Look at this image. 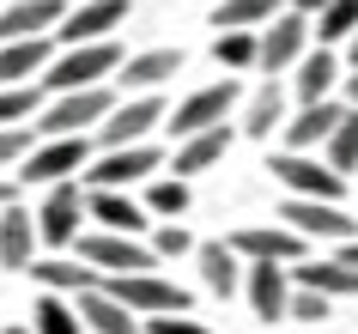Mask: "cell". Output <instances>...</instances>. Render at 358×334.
Listing matches in <instances>:
<instances>
[{"label": "cell", "mask_w": 358, "mask_h": 334, "mask_svg": "<svg viewBox=\"0 0 358 334\" xmlns=\"http://www.w3.org/2000/svg\"><path fill=\"white\" fill-rule=\"evenodd\" d=\"M115 67H122L115 37H103V43H67V49L37 74V85H43V92H85V85H103V74H115Z\"/></svg>", "instance_id": "6da1fadb"}, {"label": "cell", "mask_w": 358, "mask_h": 334, "mask_svg": "<svg viewBox=\"0 0 358 334\" xmlns=\"http://www.w3.org/2000/svg\"><path fill=\"white\" fill-rule=\"evenodd\" d=\"M110 85H85V92H55V104H43L37 122H31V134H43V140H55V134H85L97 128L103 116H110Z\"/></svg>", "instance_id": "7a4b0ae2"}, {"label": "cell", "mask_w": 358, "mask_h": 334, "mask_svg": "<svg viewBox=\"0 0 358 334\" xmlns=\"http://www.w3.org/2000/svg\"><path fill=\"white\" fill-rule=\"evenodd\" d=\"M103 292L122 298L134 316H189L194 310V298L182 292L176 279H164V274H110Z\"/></svg>", "instance_id": "3957f363"}, {"label": "cell", "mask_w": 358, "mask_h": 334, "mask_svg": "<svg viewBox=\"0 0 358 334\" xmlns=\"http://www.w3.org/2000/svg\"><path fill=\"white\" fill-rule=\"evenodd\" d=\"M85 165H92V140H85V134H55V140H43V146L24 152L19 183H24V188H49V183L79 176Z\"/></svg>", "instance_id": "277c9868"}, {"label": "cell", "mask_w": 358, "mask_h": 334, "mask_svg": "<svg viewBox=\"0 0 358 334\" xmlns=\"http://www.w3.org/2000/svg\"><path fill=\"white\" fill-rule=\"evenodd\" d=\"M79 243V261L85 267H97V274H158V256H152V243L140 237H122V231H85Z\"/></svg>", "instance_id": "5b68a950"}, {"label": "cell", "mask_w": 358, "mask_h": 334, "mask_svg": "<svg viewBox=\"0 0 358 334\" xmlns=\"http://www.w3.org/2000/svg\"><path fill=\"white\" fill-rule=\"evenodd\" d=\"M31 219H37V243L67 249V243L79 237V225H85V188H79V176L49 183V195H43V207L31 213Z\"/></svg>", "instance_id": "8992f818"}, {"label": "cell", "mask_w": 358, "mask_h": 334, "mask_svg": "<svg viewBox=\"0 0 358 334\" xmlns=\"http://www.w3.org/2000/svg\"><path fill=\"white\" fill-rule=\"evenodd\" d=\"M267 170H273L285 183V195H298V201H340V195H346V176L328 170V158H310V152H280Z\"/></svg>", "instance_id": "52a82bcc"}, {"label": "cell", "mask_w": 358, "mask_h": 334, "mask_svg": "<svg viewBox=\"0 0 358 334\" xmlns=\"http://www.w3.org/2000/svg\"><path fill=\"white\" fill-rule=\"evenodd\" d=\"M255 43H262V49H255V67H267V74H285V67H298V55L310 49V19L285 6V13H273V19L255 31Z\"/></svg>", "instance_id": "ba28073f"}, {"label": "cell", "mask_w": 358, "mask_h": 334, "mask_svg": "<svg viewBox=\"0 0 358 334\" xmlns=\"http://www.w3.org/2000/svg\"><path fill=\"white\" fill-rule=\"evenodd\" d=\"M158 165H164V158H158L146 140H140V146H103V158H92V165L79 170V183L85 188H128V183H146Z\"/></svg>", "instance_id": "9c48e42d"}, {"label": "cell", "mask_w": 358, "mask_h": 334, "mask_svg": "<svg viewBox=\"0 0 358 334\" xmlns=\"http://www.w3.org/2000/svg\"><path fill=\"white\" fill-rule=\"evenodd\" d=\"M231 110H237V79L225 74L219 85H201L194 97H182L176 116H164V128L176 134V140H189V134H201V128H219Z\"/></svg>", "instance_id": "30bf717a"}, {"label": "cell", "mask_w": 358, "mask_h": 334, "mask_svg": "<svg viewBox=\"0 0 358 334\" xmlns=\"http://www.w3.org/2000/svg\"><path fill=\"white\" fill-rule=\"evenodd\" d=\"M280 219L292 225L303 243H310V237H316V243H346V237H358V225L340 213V201H298V195H285Z\"/></svg>", "instance_id": "8fae6325"}, {"label": "cell", "mask_w": 358, "mask_h": 334, "mask_svg": "<svg viewBox=\"0 0 358 334\" xmlns=\"http://www.w3.org/2000/svg\"><path fill=\"white\" fill-rule=\"evenodd\" d=\"M158 122H164V104L152 92H140V97H128V104H110V116L97 122V140H103V146H140Z\"/></svg>", "instance_id": "7c38bea8"}, {"label": "cell", "mask_w": 358, "mask_h": 334, "mask_svg": "<svg viewBox=\"0 0 358 334\" xmlns=\"http://www.w3.org/2000/svg\"><path fill=\"white\" fill-rule=\"evenodd\" d=\"M243 292H249V310L262 316V322H285V304H292V267H285V261H249Z\"/></svg>", "instance_id": "4fadbf2b"}, {"label": "cell", "mask_w": 358, "mask_h": 334, "mask_svg": "<svg viewBox=\"0 0 358 334\" xmlns=\"http://www.w3.org/2000/svg\"><path fill=\"white\" fill-rule=\"evenodd\" d=\"M128 0H92V6H73V13H61V25H55V37H61V49L67 43H103L115 31V25H128Z\"/></svg>", "instance_id": "5bb4252c"}, {"label": "cell", "mask_w": 358, "mask_h": 334, "mask_svg": "<svg viewBox=\"0 0 358 334\" xmlns=\"http://www.w3.org/2000/svg\"><path fill=\"white\" fill-rule=\"evenodd\" d=\"M225 243H231L243 261H285V267L303 261V237L292 231V225H243V231L225 237Z\"/></svg>", "instance_id": "9a60e30c"}, {"label": "cell", "mask_w": 358, "mask_h": 334, "mask_svg": "<svg viewBox=\"0 0 358 334\" xmlns=\"http://www.w3.org/2000/svg\"><path fill=\"white\" fill-rule=\"evenodd\" d=\"M85 219H97V231L140 237V231L152 225V213L140 201H128V188H85Z\"/></svg>", "instance_id": "2e32d148"}, {"label": "cell", "mask_w": 358, "mask_h": 334, "mask_svg": "<svg viewBox=\"0 0 358 334\" xmlns=\"http://www.w3.org/2000/svg\"><path fill=\"white\" fill-rule=\"evenodd\" d=\"M340 116H346V104H334V97L303 104V110L285 122V152H316V146H328V134L340 128Z\"/></svg>", "instance_id": "e0dca14e"}, {"label": "cell", "mask_w": 358, "mask_h": 334, "mask_svg": "<svg viewBox=\"0 0 358 334\" xmlns=\"http://www.w3.org/2000/svg\"><path fill=\"white\" fill-rule=\"evenodd\" d=\"M31 261H37V219L13 201V207H0V267L24 274Z\"/></svg>", "instance_id": "ac0fdd59"}, {"label": "cell", "mask_w": 358, "mask_h": 334, "mask_svg": "<svg viewBox=\"0 0 358 334\" xmlns=\"http://www.w3.org/2000/svg\"><path fill=\"white\" fill-rule=\"evenodd\" d=\"M73 310H79V322H85L92 334H140V316H134L122 298H110L103 286L79 292V298H73Z\"/></svg>", "instance_id": "d6986e66"}, {"label": "cell", "mask_w": 358, "mask_h": 334, "mask_svg": "<svg viewBox=\"0 0 358 334\" xmlns=\"http://www.w3.org/2000/svg\"><path fill=\"white\" fill-rule=\"evenodd\" d=\"M170 74H182V49H146V55H128L122 67H115V79H122V92H158Z\"/></svg>", "instance_id": "ffe728a7"}, {"label": "cell", "mask_w": 358, "mask_h": 334, "mask_svg": "<svg viewBox=\"0 0 358 334\" xmlns=\"http://www.w3.org/2000/svg\"><path fill=\"white\" fill-rule=\"evenodd\" d=\"M55 61L49 37H19V43H0V85H37V74Z\"/></svg>", "instance_id": "44dd1931"}, {"label": "cell", "mask_w": 358, "mask_h": 334, "mask_svg": "<svg viewBox=\"0 0 358 334\" xmlns=\"http://www.w3.org/2000/svg\"><path fill=\"white\" fill-rule=\"evenodd\" d=\"M61 0H19V6H6L0 13V43H19V37H49L61 25Z\"/></svg>", "instance_id": "7402d4cb"}, {"label": "cell", "mask_w": 358, "mask_h": 334, "mask_svg": "<svg viewBox=\"0 0 358 334\" xmlns=\"http://www.w3.org/2000/svg\"><path fill=\"white\" fill-rule=\"evenodd\" d=\"M334 79H340V55L322 43V49H303V55H298L292 92H298V104H322V97L334 92Z\"/></svg>", "instance_id": "603a6c76"}, {"label": "cell", "mask_w": 358, "mask_h": 334, "mask_svg": "<svg viewBox=\"0 0 358 334\" xmlns=\"http://www.w3.org/2000/svg\"><path fill=\"white\" fill-rule=\"evenodd\" d=\"M24 274L37 279L43 292H61V298H79V292H92V286H103V274H97V267H79V261H67V256L31 261Z\"/></svg>", "instance_id": "cb8c5ba5"}, {"label": "cell", "mask_w": 358, "mask_h": 334, "mask_svg": "<svg viewBox=\"0 0 358 334\" xmlns=\"http://www.w3.org/2000/svg\"><path fill=\"white\" fill-rule=\"evenodd\" d=\"M194 261H201V286L219 298H231L243 286V256L231 249V243H194Z\"/></svg>", "instance_id": "d4e9b609"}, {"label": "cell", "mask_w": 358, "mask_h": 334, "mask_svg": "<svg viewBox=\"0 0 358 334\" xmlns=\"http://www.w3.org/2000/svg\"><path fill=\"white\" fill-rule=\"evenodd\" d=\"M292 286H310V292H328V298H358V267L346 261H292Z\"/></svg>", "instance_id": "484cf974"}, {"label": "cell", "mask_w": 358, "mask_h": 334, "mask_svg": "<svg viewBox=\"0 0 358 334\" xmlns=\"http://www.w3.org/2000/svg\"><path fill=\"white\" fill-rule=\"evenodd\" d=\"M231 152V122H219V128H201L189 134V140H176V176H194V170H213L219 158Z\"/></svg>", "instance_id": "4316f807"}, {"label": "cell", "mask_w": 358, "mask_h": 334, "mask_svg": "<svg viewBox=\"0 0 358 334\" xmlns=\"http://www.w3.org/2000/svg\"><path fill=\"white\" fill-rule=\"evenodd\" d=\"M273 128H285V92L280 85H262L243 104V134L249 140H273Z\"/></svg>", "instance_id": "83f0119b"}, {"label": "cell", "mask_w": 358, "mask_h": 334, "mask_svg": "<svg viewBox=\"0 0 358 334\" xmlns=\"http://www.w3.org/2000/svg\"><path fill=\"white\" fill-rule=\"evenodd\" d=\"M273 13H285V0H219L213 25L219 31H262Z\"/></svg>", "instance_id": "f1b7e54d"}, {"label": "cell", "mask_w": 358, "mask_h": 334, "mask_svg": "<svg viewBox=\"0 0 358 334\" xmlns=\"http://www.w3.org/2000/svg\"><path fill=\"white\" fill-rule=\"evenodd\" d=\"M31 328L37 334H85V322H79V310L61 292H43L37 304H31Z\"/></svg>", "instance_id": "f546056e"}, {"label": "cell", "mask_w": 358, "mask_h": 334, "mask_svg": "<svg viewBox=\"0 0 358 334\" xmlns=\"http://www.w3.org/2000/svg\"><path fill=\"white\" fill-rule=\"evenodd\" d=\"M255 31H219L213 37V61L225 67V74H255Z\"/></svg>", "instance_id": "4dcf8cb0"}, {"label": "cell", "mask_w": 358, "mask_h": 334, "mask_svg": "<svg viewBox=\"0 0 358 334\" xmlns=\"http://www.w3.org/2000/svg\"><path fill=\"white\" fill-rule=\"evenodd\" d=\"M43 110V85H0V128H31Z\"/></svg>", "instance_id": "1f68e13d"}, {"label": "cell", "mask_w": 358, "mask_h": 334, "mask_svg": "<svg viewBox=\"0 0 358 334\" xmlns=\"http://www.w3.org/2000/svg\"><path fill=\"white\" fill-rule=\"evenodd\" d=\"M310 31H316L328 49H334V43H346V37L358 31V0H328L316 19H310Z\"/></svg>", "instance_id": "d6a6232c"}, {"label": "cell", "mask_w": 358, "mask_h": 334, "mask_svg": "<svg viewBox=\"0 0 358 334\" xmlns=\"http://www.w3.org/2000/svg\"><path fill=\"white\" fill-rule=\"evenodd\" d=\"M146 213L152 219H182L189 213V176H158L146 188Z\"/></svg>", "instance_id": "836d02e7"}, {"label": "cell", "mask_w": 358, "mask_h": 334, "mask_svg": "<svg viewBox=\"0 0 358 334\" xmlns=\"http://www.w3.org/2000/svg\"><path fill=\"white\" fill-rule=\"evenodd\" d=\"M322 152H328V170H340V176H352V170H358V110L340 116V128L328 134V146H322Z\"/></svg>", "instance_id": "e575fe53"}, {"label": "cell", "mask_w": 358, "mask_h": 334, "mask_svg": "<svg viewBox=\"0 0 358 334\" xmlns=\"http://www.w3.org/2000/svg\"><path fill=\"white\" fill-rule=\"evenodd\" d=\"M285 316H298V322H322V316H334V298H328V292H310V286H292Z\"/></svg>", "instance_id": "d590c367"}, {"label": "cell", "mask_w": 358, "mask_h": 334, "mask_svg": "<svg viewBox=\"0 0 358 334\" xmlns=\"http://www.w3.org/2000/svg\"><path fill=\"white\" fill-rule=\"evenodd\" d=\"M189 249H194V237H189L176 219L158 225V237H152V256H158V261H176V256H189Z\"/></svg>", "instance_id": "8d00e7d4"}, {"label": "cell", "mask_w": 358, "mask_h": 334, "mask_svg": "<svg viewBox=\"0 0 358 334\" xmlns=\"http://www.w3.org/2000/svg\"><path fill=\"white\" fill-rule=\"evenodd\" d=\"M24 152H31V128H0V170L24 165Z\"/></svg>", "instance_id": "74e56055"}, {"label": "cell", "mask_w": 358, "mask_h": 334, "mask_svg": "<svg viewBox=\"0 0 358 334\" xmlns=\"http://www.w3.org/2000/svg\"><path fill=\"white\" fill-rule=\"evenodd\" d=\"M146 334H213V328L194 316H146Z\"/></svg>", "instance_id": "f35d334b"}, {"label": "cell", "mask_w": 358, "mask_h": 334, "mask_svg": "<svg viewBox=\"0 0 358 334\" xmlns=\"http://www.w3.org/2000/svg\"><path fill=\"white\" fill-rule=\"evenodd\" d=\"M285 6H292V13H303V19H316V13L328 6V0H285Z\"/></svg>", "instance_id": "ab89813d"}, {"label": "cell", "mask_w": 358, "mask_h": 334, "mask_svg": "<svg viewBox=\"0 0 358 334\" xmlns=\"http://www.w3.org/2000/svg\"><path fill=\"white\" fill-rule=\"evenodd\" d=\"M340 104H346V110H358V67L346 74V97H340Z\"/></svg>", "instance_id": "60d3db41"}, {"label": "cell", "mask_w": 358, "mask_h": 334, "mask_svg": "<svg viewBox=\"0 0 358 334\" xmlns=\"http://www.w3.org/2000/svg\"><path fill=\"white\" fill-rule=\"evenodd\" d=\"M340 261H346V267H358V237H346V243H340Z\"/></svg>", "instance_id": "b9f144b4"}, {"label": "cell", "mask_w": 358, "mask_h": 334, "mask_svg": "<svg viewBox=\"0 0 358 334\" xmlns=\"http://www.w3.org/2000/svg\"><path fill=\"white\" fill-rule=\"evenodd\" d=\"M19 201V183H0V207H13Z\"/></svg>", "instance_id": "7bdbcfd3"}, {"label": "cell", "mask_w": 358, "mask_h": 334, "mask_svg": "<svg viewBox=\"0 0 358 334\" xmlns=\"http://www.w3.org/2000/svg\"><path fill=\"white\" fill-rule=\"evenodd\" d=\"M346 55H352V67H358V31H352V37H346Z\"/></svg>", "instance_id": "ee69618b"}, {"label": "cell", "mask_w": 358, "mask_h": 334, "mask_svg": "<svg viewBox=\"0 0 358 334\" xmlns=\"http://www.w3.org/2000/svg\"><path fill=\"white\" fill-rule=\"evenodd\" d=\"M0 334H37V328H24V322H13V328H0Z\"/></svg>", "instance_id": "f6af8a7d"}]
</instances>
